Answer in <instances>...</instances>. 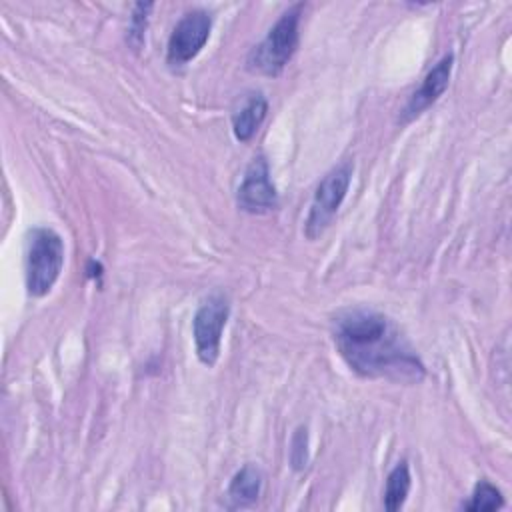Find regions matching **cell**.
I'll return each instance as SVG.
<instances>
[{"instance_id": "30bf717a", "label": "cell", "mask_w": 512, "mask_h": 512, "mask_svg": "<svg viewBox=\"0 0 512 512\" xmlns=\"http://www.w3.org/2000/svg\"><path fill=\"white\" fill-rule=\"evenodd\" d=\"M262 490V472L254 464H244L230 480L226 496L232 508H244L258 500Z\"/></svg>"}, {"instance_id": "7a4b0ae2", "label": "cell", "mask_w": 512, "mask_h": 512, "mask_svg": "<svg viewBox=\"0 0 512 512\" xmlns=\"http://www.w3.org/2000/svg\"><path fill=\"white\" fill-rule=\"evenodd\" d=\"M304 4H292L270 26L266 36L250 50L246 68L264 76H278L298 48V26Z\"/></svg>"}, {"instance_id": "7c38bea8", "label": "cell", "mask_w": 512, "mask_h": 512, "mask_svg": "<svg viewBox=\"0 0 512 512\" xmlns=\"http://www.w3.org/2000/svg\"><path fill=\"white\" fill-rule=\"evenodd\" d=\"M504 506V496L502 492L490 484L488 480H480L474 490H472V496L468 502L462 504L464 510H470V512H488V510H500Z\"/></svg>"}, {"instance_id": "4fadbf2b", "label": "cell", "mask_w": 512, "mask_h": 512, "mask_svg": "<svg viewBox=\"0 0 512 512\" xmlns=\"http://www.w3.org/2000/svg\"><path fill=\"white\" fill-rule=\"evenodd\" d=\"M154 4L152 2H138L132 6V14H130V26H128V42L134 48H140L146 36V28H148V16L152 12Z\"/></svg>"}, {"instance_id": "8fae6325", "label": "cell", "mask_w": 512, "mask_h": 512, "mask_svg": "<svg viewBox=\"0 0 512 512\" xmlns=\"http://www.w3.org/2000/svg\"><path fill=\"white\" fill-rule=\"evenodd\" d=\"M410 484H412V476H410V468L408 462L402 460L398 462L388 478H386V486H384V508L388 512H396L402 508V504L406 502V496L410 492Z\"/></svg>"}, {"instance_id": "5b68a950", "label": "cell", "mask_w": 512, "mask_h": 512, "mask_svg": "<svg viewBox=\"0 0 512 512\" xmlns=\"http://www.w3.org/2000/svg\"><path fill=\"white\" fill-rule=\"evenodd\" d=\"M230 304L220 292L210 294L196 310L192 318V336L196 346V356L204 366H214L220 356L222 332L228 322Z\"/></svg>"}, {"instance_id": "6da1fadb", "label": "cell", "mask_w": 512, "mask_h": 512, "mask_svg": "<svg viewBox=\"0 0 512 512\" xmlns=\"http://www.w3.org/2000/svg\"><path fill=\"white\" fill-rule=\"evenodd\" d=\"M332 336L342 360L362 378L420 382L426 374L418 354L380 312L344 310L332 322Z\"/></svg>"}, {"instance_id": "277c9868", "label": "cell", "mask_w": 512, "mask_h": 512, "mask_svg": "<svg viewBox=\"0 0 512 512\" xmlns=\"http://www.w3.org/2000/svg\"><path fill=\"white\" fill-rule=\"evenodd\" d=\"M354 164L350 160L340 162L334 166L316 186V192L310 202V210L304 222V234L310 240H316L324 234V230L334 220L338 208L342 206L346 192L350 188Z\"/></svg>"}, {"instance_id": "9c48e42d", "label": "cell", "mask_w": 512, "mask_h": 512, "mask_svg": "<svg viewBox=\"0 0 512 512\" xmlns=\"http://www.w3.org/2000/svg\"><path fill=\"white\" fill-rule=\"evenodd\" d=\"M268 112V100L262 92H252L246 96L242 106L232 114V132L240 142H248L264 122Z\"/></svg>"}, {"instance_id": "3957f363", "label": "cell", "mask_w": 512, "mask_h": 512, "mask_svg": "<svg viewBox=\"0 0 512 512\" xmlns=\"http://www.w3.org/2000/svg\"><path fill=\"white\" fill-rule=\"evenodd\" d=\"M64 266V240L48 228L38 226L28 232L26 244V288L34 298L46 296L56 284Z\"/></svg>"}, {"instance_id": "52a82bcc", "label": "cell", "mask_w": 512, "mask_h": 512, "mask_svg": "<svg viewBox=\"0 0 512 512\" xmlns=\"http://www.w3.org/2000/svg\"><path fill=\"white\" fill-rule=\"evenodd\" d=\"M238 208L248 214H266L278 208V192L270 178V166L264 156H256L238 186Z\"/></svg>"}, {"instance_id": "8992f818", "label": "cell", "mask_w": 512, "mask_h": 512, "mask_svg": "<svg viewBox=\"0 0 512 512\" xmlns=\"http://www.w3.org/2000/svg\"><path fill=\"white\" fill-rule=\"evenodd\" d=\"M212 30V16L206 10H190L186 12L178 24L174 26L168 46H166V62L172 68L186 66L190 60H194L204 44L210 38Z\"/></svg>"}, {"instance_id": "5bb4252c", "label": "cell", "mask_w": 512, "mask_h": 512, "mask_svg": "<svg viewBox=\"0 0 512 512\" xmlns=\"http://www.w3.org/2000/svg\"><path fill=\"white\" fill-rule=\"evenodd\" d=\"M290 464L294 470H304L308 464V432L300 426L290 442Z\"/></svg>"}, {"instance_id": "ba28073f", "label": "cell", "mask_w": 512, "mask_h": 512, "mask_svg": "<svg viewBox=\"0 0 512 512\" xmlns=\"http://www.w3.org/2000/svg\"><path fill=\"white\" fill-rule=\"evenodd\" d=\"M452 68H454V54L448 52L428 70V74L420 82L418 90L412 92L410 100L406 102V106L400 112V118H398L400 124H408L410 120L420 116L446 92V88L450 84Z\"/></svg>"}]
</instances>
